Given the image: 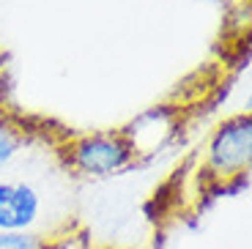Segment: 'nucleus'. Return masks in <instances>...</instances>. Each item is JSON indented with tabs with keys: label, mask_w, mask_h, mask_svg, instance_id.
<instances>
[{
	"label": "nucleus",
	"mask_w": 252,
	"mask_h": 249,
	"mask_svg": "<svg viewBox=\"0 0 252 249\" xmlns=\"http://www.w3.org/2000/svg\"><path fill=\"white\" fill-rule=\"evenodd\" d=\"M203 178L214 187L244 181L252 164V115L236 112L208 134L203 148Z\"/></svg>",
	"instance_id": "obj_1"
},
{
	"label": "nucleus",
	"mask_w": 252,
	"mask_h": 249,
	"mask_svg": "<svg viewBox=\"0 0 252 249\" xmlns=\"http://www.w3.org/2000/svg\"><path fill=\"white\" fill-rule=\"evenodd\" d=\"M63 162L80 178L88 181H104L121 175L137 164V154L124 137L121 129L110 131H91L71 137L63 145Z\"/></svg>",
	"instance_id": "obj_2"
},
{
	"label": "nucleus",
	"mask_w": 252,
	"mask_h": 249,
	"mask_svg": "<svg viewBox=\"0 0 252 249\" xmlns=\"http://www.w3.org/2000/svg\"><path fill=\"white\" fill-rule=\"evenodd\" d=\"M44 214V197L25 178H0V230H36Z\"/></svg>",
	"instance_id": "obj_3"
},
{
	"label": "nucleus",
	"mask_w": 252,
	"mask_h": 249,
	"mask_svg": "<svg viewBox=\"0 0 252 249\" xmlns=\"http://www.w3.org/2000/svg\"><path fill=\"white\" fill-rule=\"evenodd\" d=\"M176 129H178V118L170 107H151V110L140 112L134 121H129L121 131H124V137L129 140V145L134 148V154L140 159V156L162 151L173 140Z\"/></svg>",
	"instance_id": "obj_4"
},
{
	"label": "nucleus",
	"mask_w": 252,
	"mask_h": 249,
	"mask_svg": "<svg viewBox=\"0 0 252 249\" xmlns=\"http://www.w3.org/2000/svg\"><path fill=\"white\" fill-rule=\"evenodd\" d=\"M28 145V129L22 121H17L11 112L0 110V170L17 159Z\"/></svg>",
	"instance_id": "obj_5"
},
{
	"label": "nucleus",
	"mask_w": 252,
	"mask_h": 249,
	"mask_svg": "<svg viewBox=\"0 0 252 249\" xmlns=\"http://www.w3.org/2000/svg\"><path fill=\"white\" fill-rule=\"evenodd\" d=\"M0 249H58V244L38 230H0Z\"/></svg>",
	"instance_id": "obj_6"
}]
</instances>
